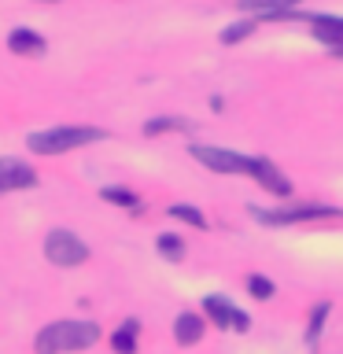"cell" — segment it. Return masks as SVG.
<instances>
[{"label": "cell", "mask_w": 343, "mask_h": 354, "mask_svg": "<svg viewBox=\"0 0 343 354\" xmlns=\"http://www.w3.org/2000/svg\"><path fill=\"white\" fill-rule=\"evenodd\" d=\"M100 339V328L93 321H52L37 332V354H66L85 351Z\"/></svg>", "instance_id": "1"}, {"label": "cell", "mask_w": 343, "mask_h": 354, "mask_svg": "<svg viewBox=\"0 0 343 354\" xmlns=\"http://www.w3.org/2000/svg\"><path fill=\"white\" fill-rule=\"evenodd\" d=\"M96 140H107V129H100V126H52V129L30 133L26 148L37 155H63V151L85 148V144H96Z\"/></svg>", "instance_id": "2"}, {"label": "cell", "mask_w": 343, "mask_h": 354, "mask_svg": "<svg viewBox=\"0 0 343 354\" xmlns=\"http://www.w3.org/2000/svg\"><path fill=\"white\" fill-rule=\"evenodd\" d=\"M44 259L52 266L71 270V266H82L89 259V243L82 236H74L71 229H52L48 236H44Z\"/></svg>", "instance_id": "3"}, {"label": "cell", "mask_w": 343, "mask_h": 354, "mask_svg": "<svg viewBox=\"0 0 343 354\" xmlns=\"http://www.w3.org/2000/svg\"><path fill=\"white\" fill-rule=\"evenodd\" d=\"M251 214L266 221V225H292V221H314V218H336V207H321V203H303V207H288V210H254Z\"/></svg>", "instance_id": "4"}, {"label": "cell", "mask_w": 343, "mask_h": 354, "mask_svg": "<svg viewBox=\"0 0 343 354\" xmlns=\"http://www.w3.org/2000/svg\"><path fill=\"white\" fill-rule=\"evenodd\" d=\"M192 159H199L203 166H210V170L218 174H248V159L229 148H210V144H192Z\"/></svg>", "instance_id": "5"}, {"label": "cell", "mask_w": 343, "mask_h": 354, "mask_svg": "<svg viewBox=\"0 0 343 354\" xmlns=\"http://www.w3.org/2000/svg\"><path fill=\"white\" fill-rule=\"evenodd\" d=\"M203 310H207V317L214 321V325H221V328H237V332H248V314L243 310H237L229 303V299H221V295H207L203 299Z\"/></svg>", "instance_id": "6"}, {"label": "cell", "mask_w": 343, "mask_h": 354, "mask_svg": "<svg viewBox=\"0 0 343 354\" xmlns=\"http://www.w3.org/2000/svg\"><path fill=\"white\" fill-rule=\"evenodd\" d=\"M248 174L266 188V192H273V196H288V192H292V181H288V177L277 170L270 159H248Z\"/></svg>", "instance_id": "7"}, {"label": "cell", "mask_w": 343, "mask_h": 354, "mask_svg": "<svg viewBox=\"0 0 343 354\" xmlns=\"http://www.w3.org/2000/svg\"><path fill=\"white\" fill-rule=\"evenodd\" d=\"M37 174L19 159H0V192H15V188H33Z\"/></svg>", "instance_id": "8"}, {"label": "cell", "mask_w": 343, "mask_h": 354, "mask_svg": "<svg viewBox=\"0 0 343 354\" xmlns=\"http://www.w3.org/2000/svg\"><path fill=\"white\" fill-rule=\"evenodd\" d=\"M306 22H310V30H314V37L325 41L332 52L343 48V19H336V15H306Z\"/></svg>", "instance_id": "9"}, {"label": "cell", "mask_w": 343, "mask_h": 354, "mask_svg": "<svg viewBox=\"0 0 343 354\" xmlns=\"http://www.w3.org/2000/svg\"><path fill=\"white\" fill-rule=\"evenodd\" d=\"M8 48L15 52V55H44V48H48V44H44V37L37 30H30V26H15L8 33Z\"/></svg>", "instance_id": "10"}, {"label": "cell", "mask_w": 343, "mask_h": 354, "mask_svg": "<svg viewBox=\"0 0 343 354\" xmlns=\"http://www.w3.org/2000/svg\"><path fill=\"white\" fill-rule=\"evenodd\" d=\"M203 328L207 325H203V317H199V314H181L174 321V339L181 343V347H192V343L203 339Z\"/></svg>", "instance_id": "11"}, {"label": "cell", "mask_w": 343, "mask_h": 354, "mask_svg": "<svg viewBox=\"0 0 343 354\" xmlns=\"http://www.w3.org/2000/svg\"><path fill=\"white\" fill-rule=\"evenodd\" d=\"M237 4L254 11V15H262V19H273L277 11H292V8L303 4V0H237Z\"/></svg>", "instance_id": "12"}, {"label": "cell", "mask_w": 343, "mask_h": 354, "mask_svg": "<svg viewBox=\"0 0 343 354\" xmlns=\"http://www.w3.org/2000/svg\"><path fill=\"white\" fill-rule=\"evenodd\" d=\"M137 328H140V321H126L115 336H111V347H115V354H137Z\"/></svg>", "instance_id": "13"}, {"label": "cell", "mask_w": 343, "mask_h": 354, "mask_svg": "<svg viewBox=\"0 0 343 354\" xmlns=\"http://www.w3.org/2000/svg\"><path fill=\"white\" fill-rule=\"evenodd\" d=\"M100 196H104L107 203L126 207V210H140V196H137V192H129V188H104Z\"/></svg>", "instance_id": "14"}, {"label": "cell", "mask_w": 343, "mask_h": 354, "mask_svg": "<svg viewBox=\"0 0 343 354\" xmlns=\"http://www.w3.org/2000/svg\"><path fill=\"white\" fill-rule=\"evenodd\" d=\"M159 254L163 259H170V262H181L185 259V243L174 236V232H163L159 236Z\"/></svg>", "instance_id": "15"}, {"label": "cell", "mask_w": 343, "mask_h": 354, "mask_svg": "<svg viewBox=\"0 0 343 354\" xmlns=\"http://www.w3.org/2000/svg\"><path fill=\"white\" fill-rule=\"evenodd\" d=\"M170 218L188 221V225H196V229H207V218L199 214L196 207H188V203H174V207H170Z\"/></svg>", "instance_id": "16"}, {"label": "cell", "mask_w": 343, "mask_h": 354, "mask_svg": "<svg viewBox=\"0 0 343 354\" xmlns=\"http://www.w3.org/2000/svg\"><path fill=\"white\" fill-rule=\"evenodd\" d=\"M170 129H188V122L185 118H151V122H144V133H148V137H159V133H170Z\"/></svg>", "instance_id": "17"}, {"label": "cell", "mask_w": 343, "mask_h": 354, "mask_svg": "<svg viewBox=\"0 0 343 354\" xmlns=\"http://www.w3.org/2000/svg\"><path fill=\"white\" fill-rule=\"evenodd\" d=\"M254 30V19H243V22H232L229 30H221V44H237V41H243L248 33Z\"/></svg>", "instance_id": "18"}, {"label": "cell", "mask_w": 343, "mask_h": 354, "mask_svg": "<svg viewBox=\"0 0 343 354\" xmlns=\"http://www.w3.org/2000/svg\"><path fill=\"white\" fill-rule=\"evenodd\" d=\"M325 317H328V303H317V310L310 314V328H306V339L310 343H317L321 328H325Z\"/></svg>", "instance_id": "19"}, {"label": "cell", "mask_w": 343, "mask_h": 354, "mask_svg": "<svg viewBox=\"0 0 343 354\" xmlns=\"http://www.w3.org/2000/svg\"><path fill=\"white\" fill-rule=\"evenodd\" d=\"M248 292H251L254 299H273V281H266V277L254 273L251 281H248Z\"/></svg>", "instance_id": "20"}, {"label": "cell", "mask_w": 343, "mask_h": 354, "mask_svg": "<svg viewBox=\"0 0 343 354\" xmlns=\"http://www.w3.org/2000/svg\"><path fill=\"white\" fill-rule=\"evenodd\" d=\"M41 4H55V0H41Z\"/></svg>", "instance_id": "21"}, {"label": "cell", "mask_w": 343, "mask_h": 354, "mask_svg": "<svg viewBox=\"0 0 343 354\" xmlns=\"http://www.w3.org/2000/svg\"><path fill=\"white\" fill-rule=\"evenodd\" d=\"M340 55H343V48H340Z\"/></svg>", "instance_id": "22"}]
</instances>
